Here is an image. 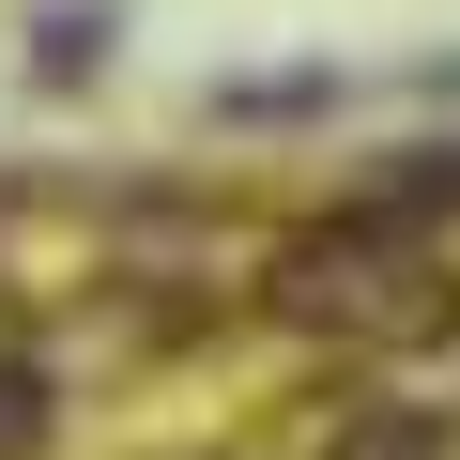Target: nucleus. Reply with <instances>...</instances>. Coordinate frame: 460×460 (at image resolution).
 <instances>
[{"label":"nucleus","instance_id":"obj_1","mask_svg":"<svg viewBox=\"0 0 460 460\" xmlns=\"http://www.w3.org/2000/svg\"><path fill=\"white\" fill-rule=\"evenodd\" d=\"M277 307H292V323H429L445 292H429V261H414V246L338 230V246H307V261L277 277Z\"/></svg>","mask_w":460,"mask_h":460},{"label":"nucleus","instance_id":"obj_2","mask_svg":"<svg viewBox=\"0 0 460 460\" xmlns=\"http://www.w3.org/2000/svg\"><path fill=\"white\" fill-rule=\"evenodd\" d=\"M16 445H47V368L0 353V460H16Z\"/></svg>","mask_w":460,"mask_h":460}]
</instances>
